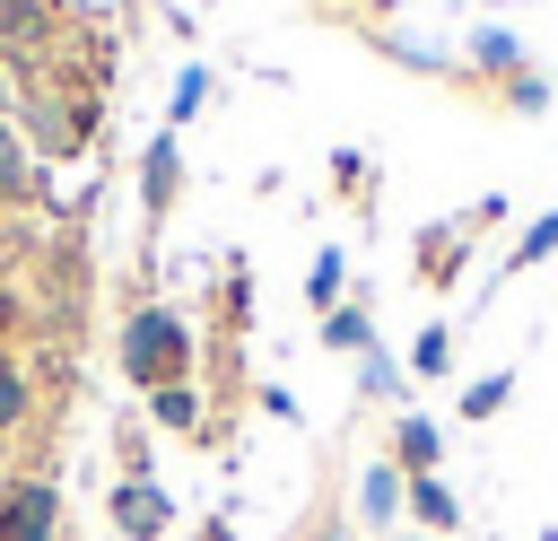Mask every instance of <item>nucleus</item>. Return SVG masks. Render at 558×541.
<instances>
[{
  "label": "nucleus",
  "mask_w": 558,
  "mask_h": 541,
  "mask_svg": "<svg viewBox=\"0 0 558 541\" xmlns=\"http://www.w3.org/2000/svg\"><path fill=\"white\" fill-rule=\"evenodd\" d=\"M401 497H410V480H401V462H375V471H366V489H357V506H366L375 524H392V515H401Z\"/></svg>",
  "instance_id": "6e6552de"
},
{
  "label": "nucleus",
  "mask_w": 558,
  "mask_h": 541,
  "mask_svg": "<svg viewBox=\"0 0 558 541\" xmlns=\"http://www.w3.org/2000/svg\"><path fill=\"white\" fill-rule=\"evenodd\" d=\"M26 419V375H17V358L0 349V428H17Z\"/></svg>",
  "instance_id": "a211bd4d"
},
{
  "label": "nucleus",
  "mask_w": 558,
  "mask_h": 541,
  "mask_svg": "<svg viewBox=\"0 0 558 541\" xmlns=\"http://www.w3.org/2000/svg\"><path fill=\"white\" fill-rule=\"evenodd\" d=\"M166 524H174V497H166L148 471H131V480L113 489V532H122V541H157Z\"/></svg>",
  "instance_id": "7ed1b4c3"
},
{
  "label": "nucleus",
  "mask_w": 558,
  "mask_h": 541,
  "mask_svg": "<svg viewBox=\"0 0 558 541\" xmlns=\"http://www.w3.org/2000/svg\"><path fill=\"white\" fill-rule=\"evenodd\" d=\"M471 61H480V70H514V61H523V44H514L506 26H480V35H471Z\"/></svg>",
  "instance_id": "2eb2a0df"
},
{
  "label": "nucleus",
  "mask_w": 558,
  "mask_h": 541,
  "mask_svg": "<svg viewBox=\"0 0 558 541\" xmlns=\"http://www.w3.org/2000/svg\"><path fill=\"white\" fill-rule=\"evenodd\" d=\"M323 340H331V349H349V358H366V349H375L366 305H331V314H323Z\"/></svg>",
  "instance_id": "9b49d317"
},
{
  "label": "nucleus",
  "mask_w": 558,
  "mask_h": 541,
  "mask_svg": "<svg viewBox=\"0 0 558 541\" xmlns=\"http://www.w3.org/2000/svg\"><path fill=\"white\" fill-rule=\"evenodd\" d=\"M201 541H235V532H227V515H209V524H201Z\"/></svg>",
  "instance_id": "5701e85b"
},
{
  "label": "nucleus",
  "mask_w": 558,
  "mask_h": 541,
  "mask_svg": "<svg viewBox=\"0 0 558 541\" xmlns=\"http://www.w3.org/2000/svg\"><path fill=\"white\" fill-rule=\"evenodd\" d=\"M201 96H209V70H201V61H192V70H183V79H174V122H183V113H201Z\"/></svg>",
  "instance_id": "aec40b11"
},
{
  "label": "nucleus",
  "mask_w": 558,
  "mask_h": 541,
  "mask_svg": "<svg viewBox=\"0 0 558 541\" xmlns=\"http://www.w3.org/2000/svg\"><path fill=\"white\" fill-rule=\"evenodd\" d=\"M0 201H26V148L9 122H0Z\"/></svg>",
  "instance_id": "f3484780"
},
{
  "label": "nucleus",
  "mask_w": 558,
  "mask_h": 541,
  "mask_svg": "<svg viewBox=\"0 0 558 541\" xmlns=\"http://www.w3.org/2000/svg\"><path fill=\"white\" fill-rule=\"evenodd\" d=\"M148 410H157V428H201V401H192V384H166V393H148Z\"/></svg>",
  "instance_id": "4468645a"
},
{
  "label": "nucleus",
  "mask_w": 558,
  "mask_h": 541,
  "mask_svg": "<svg viewBox=\"0 0 558 541\" xmlns=\"http://www.w3.org/2000/svg\"><path fill=\"white\" fill-rule=\"evenodd\" d=\"M410 366H418V375H445V366H453V332H445V323H427V332L410 340Z\"/></svg>",
  "instance_id": "dca6fc26"
},
{
  "label": "nucleus",
  "mask_w": 558,
  "mask_h": 541,
  "mask_svg": "<svg viewBox=\"0 0 558 541\" xmlns=\"http://www.w3.org/2000/svg\"><path fill=\"white\" fill-rule=\"evenodd\" d=\"M262 410H270V419L288 428V419H296V393H288V384H262Z\"/></svg>",
  "instance_id": "4be33fe9"
},
{
  "label": "nucleus",
  "mask_w": 558,
  "mask_h": 541,
  "mask_svg": "<svg viewBox=\"0 0 558 541\" xmlns=\"http://www.w3.org/2000/svg\"><path fill=\"white\" fill-rule=\"evenodd\" d=\"M549 253H558V209H549V218H532V227H523V244H514V253H506V270H488V288H497V279H514V270H532V262H549Z\"/></svg>",
  "instance_id": "9d476101"
},
{
  "label": "nucleus",
  "mask_w": 558,
  "mask_h": 541,
  "mask_svg": "<svg viewBox=\"0 0 558 541\" xmlns=\"http://www.w3.org/2000/svg\"><path fill=\"white\" fill-rule=\"evenodd\" d=\"M471 236H480V218H471V209H462L453 227H427V236H418V279H427V288H453V279H462Z\"/></svg>",
  "instance_id": "39448f33"
},
{
  "label": "nucleus",
  "mask_w": 558,
  "mask_h": 541,
  "mask_svg": "<svg viewBox=\"0 0 558 541\" xmlns=\"http://www.w3.org/2000/svg\"><path fill=\"white\" fill-rule=\"evenodd\" d=\"M401 506H418V524H427V532H453V524H462V506H453V489H445L436 471H427V480H410V497H401Z\"/></svg>",
  "instance_id": "1a4fd4ad"
},
{
  "label": "nucleus",
  "mask_w": 558,
  "mask_h": 541,
  "mask_svg": "<svg viewBox=\"0 0 558 541\" xmlns=\"http://www.w3.org/2000/svg\"><path fill=\"white\" fill-rule=\"evenodd\" d=\"M122 375H131L140 393L183 384V375H192V332H183V314L140 305V314H131V332H122Z\"/></svg>",
  "instance_id": "f257e3e1"
},
{
  "label": "nucleus",
  "mask_w": 558,
  "mask_h": 541,
  "mask_svg": "<svg viewBox=\"0 0 558 541\" xmlns=\"http://www.w3.org/2000/svg\"><path fill=\"white\" fill-rule=\"evenodd\" d=\"M392 52H401V61H410V70H445V52H436V44H418V35H401V44H392Z\"/></svg>",
  "instance_id": "412c9836"
},
{
  "label": "nucleus",
  "mask_w": 558,
  "mask_h": 541,
  "mask_svg": "<svg viewBox=\"0 0 558 541\" xmlns=\"http://www.w3.org/2000/svg\"><path fill=\"white\" fill-rule=\"evenodd\" d=\"M26 122H35V140H44L52 157H78V148H87V105H61V96H35V105H26Z\"/></svg>",
  "instance_id": "423d86ee"
},
{
  "label": "nucleus",
  "mask_w": 558,
  "mask_h": 541,
  "mask_svg": "<svg viewBox=\"0 0 558 541\" xmlns=\"http://www.w3.org/2000/svg\"><path fill=\"white\" fill-rule=\"evenodd\" d=\"M436 445H445V436H436L427 419H401V428H392V454H401V480H427V471H436Z\"/></svg>",
  "instance_id": "0eeeda50"
},
{
  "label": "nucleus",
  "mask_w": 558,
  "mask_h": 541,
  "mask_svg": "<svg viewBox=\"0 0 558 541\" xmlns=\"http://www.w3.org/2000/svg\"><path fill=\"white\" fill-rule=\"evenodd\" d=\"M52 532H61V489L44 471L9 480L0 489V541H52Z\"/></svg>",
  "instance_id": "f03ea898"
},
{
  "label": "nucleus",
  "mask_w": 558,
  "mask_h": 541,
  "mask_svg": "<svg viewBox=\"0 0 558 541\" xmlns=\"http://www.w3.org/2000/svg\"><path fill=\"white\" fill-rule=\"evenodd\" d=\"M366 9H392V0H366Z\"/></svg>",
  "instance_id": "393cba45"
},
{
  "label": "nucleus",
  "mask_w": 558,
  "mask_h": 541,
  "mask_svg": "<svg viewBox=\"0 0 558 541\" xmlns=\"http://www.w3.org/2000/svg\"><path fill=\"white\" fill-rule=\"evenodd\" d=\"M305 541H349V532H340V524H314V532H305Z\"/></svg>",
  "instance_id": "b1692460"
},
{
  "label": "nucleus",
  "mask_w": 558,
  "mask_h": 541,
  "mask_svg": "<svg viewBox=\"0 0 558 541\" xmlns=\"http://www.w3.org/2000/svg\"><path fill=\"white\" fill-rule=\"evenodd\" d=\"M340 279H349V262H340V253L323 244V253H314V270H305V297H314V305L331 314V305H340Z\"/></svg>",
  "instance_id": "ddd939ff"
},
{
  "label": "nucleus",
  "mask_w": 558,
  "mask_h": 541,
  "mask_svg": "<svg viewBox=\"0 0 558 541\" xmlns=\"http://www.w3.org/2000/svg\"><path fill=\"white\" fill-rule=\"evenodd\" d=\"M357 384H366V393H375V401H392V393H401V366H392V358H375V349H366V366H357Z\"/></svg>",
  "instance_id": "6ab92c4d"
},
{
  "label": "nucleus",
  "mask_w": 558,
  "mask_h": 541,
  "mask_svg": "<svg viewBox=\"0 0 558 541\" xmlns=\"http://www.w3.org/2000/svg\"><path fill=\"white\" fill-rule=\"evenodd\" d=\"M506 401H514V375H506V366H497V375H480V384H471V393H462V419H480V428H488V419H497V410H506Z\"/></svg>",
  "instance_id": "f8f14e48"
},
{
  "label": "nucleus",
  "mask_w": 558,
  "mask_h": 541,
  "mask_svg": "<svg viewBox=\"0 0 558 541\" xmlns=\"http://www.w3.org/2000/svg\"><path fill=\"white\" fill-rule=\"evenodd\" d=\"M174 192H183V140H174V131H157V140H148V157H140V209H148V218H166V209H174Z\"/></svg>",
  "instance_id": "20e7f679"
}]
</instances>
